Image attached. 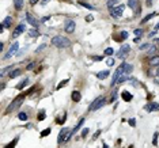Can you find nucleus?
Wrapping results in <instances>:
<instances>
[{
    "instance_id": "3",
    "label": "nucleus",
    "mask_w": 159,
    "mask_h": 148,
    "mask_svg": "<svg viewBox=\"0 0 159 148\" xmlns=\"http://www.w3.org/2000/svg\"><path fill=\"white\" fill-rule=\"evenodd\" d=\"M23 99H25V95H19V97H17L12 102L8 105V107H7V113H10V112H14L17 107H19L20 105H22V102H23Z\"/></svg>"
},
{
    "instance_id": "17",
    "label": "nucleus",
    "mask_w": 159,
    "mask_h": 148,
    "mask_svg": "<svg viewBox=\"0 0 159 148\" xmlns=\"http://www.w3.org/2000/svg\"><path fill=\"white\" fill-rule=\"evenodd\" d=\"M150 65L151 67H159V56H154L150 60Z\"/></svg>"
},
{
    "instance_id": "34",
    "label": "nucleus",
    "mask_w": 159,
    "mask_h": 148,
    "mask_svg": "<svg viewBox=\"0 0 159 148\" xmlns=\"http://www.w3.org/2000/svg\"><path fill=\"white\" fill-rule=\"evenodd\" d=\"M50 133V128H46L44 132H41V137H45V136H48Z\"/></svg>"
},
{
    "instance_id": "18",
    "label": "nucleus",
    "mask_w": 159,
    "mask_h": 148,
    "mask_svg": "<svg viewBox=\"0 0 159 148\" xmlns=\"http://www.w3.org/2000/svg\"><path fill=\"white\" fill-rule=\"evenodd\" d=\"M83 121H84V118H80V120H79V122L76 124V126H75V128H74L72 130H71V133H72V136H74L75 133H76V132H78L79 129H80V126L83 125Z\"/></svg>"
},
{
    "instance_id": "15",
    "label": "nucleus",
    "mask_w": 159,
    "mask_h": 148,
    "mask_svg": "<svg viewBox=\"0 0 159 148\" xmlns=\"http://www.w3.org/2000/svg\"><path fill=\"white\" fill-rule=\"evenodd\" d=\"M109 75H110V73H109V71H101V72H98V73H97V79L103 80V79H106V77H107Z\"/></svg>"
},
{
    "instance_id": "29",
    "label": "nucleus",
    "mask_w": 159,
    "mask_h": 148,
    "mask_svg": "<svg viewBox=\"0 0 159 148\" xmlns=\"http://www.w3.org/2000/svg\"><path fill=\"white\" fill-rule=\"evenodd\" d=\"M18 118H19L20 121H27V114H26L25 112H20V113L18 114Z\"/></svg>"
},
{
    "instance_id": "5",
    "label": "nucleus",
    "mask_w": 159,
    "mask_h": 148,
    "mask_svg": "<svg viewBox=\"0 0 159 148\" xmlns=\"http://www.w3.org/2000/svg\"><path fill=\"white\" fill-rule=\"evenodd\" d=\"M124 67H125V64L122 63L120 67H118L116 71H114V75H113V79H112V86H114L117 82H118V79L124 75Z\"/></svg>"
},
{
    "instance_id": "37",
    "label": "nucleus",
    "mask_w": 159,
    "mask_h": 148,
    "mask_svg": "<svg viewBox=\"0 0 159 148\" xmlns=\"http://www.w3.org/2000/svg\"><path fill=\"white\" fill-rule=\"evenodd\" d=\"M80 4H82L83 7H86V8H89V10H94V7H93V6H90L89 3H84V2H80Z\"/></svg>"
},
{
    "instance_id": "42",
    "label": "nucleus",
    "mask_w": 159,
    "mask_h": 148,
    "mask_svg": "<svg viewBox=\"0 0 159 148\" xmlns=\"http://www.w3.org/2000/svg\"><path fill=\"white\" fill-rule=\"evenodd\" d=\"M128 122H129V125H131V126H136V120H135V118H129Z\"/></svg>"
},
{
    "instance_id": "25",
    "label": "nucleus",
    "mask_w": 159,
    "mask_h": 148,
    "mask_svg": "<svg viewBox=\"0 0 159 148\" xmlns=\"http://www.w3.org/2000/svg\"><path fill=\"white\" fill-rule=\"evenodd\" d=\"M117 94H118V91H117V88H114L113 92H112V97H110V99H109V102H114V101L117 99Z\"/></svg>"
},
{
    "instance_id": "54",
    "label": "nucleus",
    "mask_w": 159,
    "mask_h": 148,
    "mask_svg": "<svg viewBox=\"0 0 159 148\" xmlns=\"http://www.w3.org/2000/svg\"><path fill=\"white\" fill-rule=\"evenodd\" d=\"M155 30H159V22H158V25L155 26Z\"/></svg>"
},
{
    "instance_id": "26",
    "label": "nucleus",
    "mask_w": 159,
    "mask_h": 148,
    "mask_svg": "<svg viewBox=\"0 0 159 148\" xmlns=\"http://www.w3.org/2000/svg\"><path fill=\"white\" fill-rule=\"evenodd\" d=\"M29 35H30V37H33V38H35V37L39 35V31H38L37 29H31V30H30V33H29Z\"/></svg>"
},
{
    "instance_id": "57",
    "label": "nucleus",
    "mask_w": 159,
    "mask_h": 148,
    "mask_svg": "<svg viewBox=\"0 0 159 148\" xmlns=\"http://www.w3.org/2000/svg\"><path fill=\"white\" fill-rule=\"evenodd\" d=\"M147 2H148V4H150V3H151V2H152V0H147Z\"/></svg>"
},
{
    "instance_id": "19",
    "label": "nucleus",
    "mask_w": 159,
    "mask_h": 148,
    "mask_svg": "<svg viewBox=\"0 0 159 148\" xmlns=\"http://www.w3.org/2000/svg\"><path fill=\"white\" fill-rule=\"evenodd\" d=\"M11 25H12V18H11V17H7V18L4 19V22L2 23V26H3L4 29H6V27H10Z\"/></svg>"
},
{
    "instance_id": "39",
    "label": "nucleus",
    "mask_w": 159,
    "mask_h": 148,
    "mask_svg": "<svg viewBox=\"0 0 159 148\" xmlns=\"http://www.w3.org/2000/svg\"><path fill=\"white\" fill-rule=\"evenodd\" d=\"M106 64H107L109 67H112V65H114V60H113L112 57H109V59L106 60Z\"/></svg>"
},
{
    "instance_id": "2",
    "label": "nucleus",
    "mask_w": 159,
    "mask_h": 148,
    "mask_svg": "<svg viewBox=\"0 0 159 148\" xmlns=\"http://www.w3.org/2000/svg\"><path fill=\"white\" fill-rule=\"evenodd\" d=\"M105 103H106V98L105 97H98L97 99H94V102L90 105L89 110L90 112H95V110H98V109H101Z\"/></svg>"
},
{
    "instance_id": "38",
    "label": "nucleus",
    "mask_w": 159,
    "mask_h": 148,
    "mask_svg": "<svg viewBox=\"0 0 159 148\" xmlns=\"http://www.w3.org/2000/svg\"><path fill=\"white\" fill-rule=\"evenodd\" d=\"M113 49L112 48H107V49H105V54H106V56H112V54H113Z\"/></svg>"
},
{
    "instance_id": "4",
    "label": "nucleus",
    "mask_w": 159,
    "mask_h": 148,
    "mask_svg": "<svg viewBox=\"0 0 159 148\" xmlns=\"http://www.w3.org/2000/svg\"><path fill=\"white\" fill-rule=\"evenodd\" d=\"M124 8H125V7H124L122 4L116 6L114 8H110V15H112L113 18H116V19L121 18V17H122V12H124Z\"/></svg>"
},
{
    "instance_id": "50",
    "label": "nucleus",
    "mask_w": 159,
    "mask_h": 148,
    "mask_svg": "<svg viewBox=\"0 0 159 148\" xmlns=\"http://www.w3.org/2000/svg\"><path fill=\"white\" fill-rule=\"evenodd\" d=\"M34 64H35V63H30V64L27 65V69H29V71H30V69H33V68H34Z\"/></svg>"
},
{
    "instance_id": "45",
    "label": "nucleus",
    "mask_w": 159,
    "mask_h": 148,
    "mask_svg": "<svg viewBox=\"0 0 159 148\" xmlns=\"http://www.w3.org/2000/svg\"><path fill=\"white\" fill-rule=\"evenodd\" d=\"M45 46H46L45 44H42V45H39L38 48H37V50H35V53H38V52H41V50H44V49H45Z\"/></svg>"
},
{
    "instance_id": "35",
    "label": "nucleus",
    "mask_w": 159,
    "mask_h": 148,
    "mask_svg": "<svg viewBox=\"0 0 159 148\" xmlns=\"http://www.w3.org/2000/svg\"><path fill=\"white\" fill-rule=\"evenodd\" d=\"M68 83V79H65V80H63V82H60V84L57 86V90H60V88H63V87H64V86Z\"/></svg>"
},
{
    "instance_id": "48",
    "label": "nucleus",
    "mask_w": 159,
    "mask_h": 148,
    "mask_svg": "<svg viewBox=\"0 0 159 148\" xmlns=\"http://www.w3.org/2000/svg\"><path fill=\"white\" fill-rule=\"evenodd\" d=\"M99 135H101V130H97V132H95V133H94V136H93V139L95 140V139H97V137H98Z\"/></svg>"
},
{
    "instance_id": "23",
    "label": "nucleus",
    "mask_w": 159,
    "mask_h": 148,
    "mask_svg": "<svg viewBox=\"0 0 159 148\" xmlns=\"http://www.w3.org/2000/svg\"><path fill=\"white\" fill-rule=\"evenodd\" d=\"M14 6L17 10H22L23 7V0H14Z\"/></svg>"
},
{
    "instance_id": "7",
    "label": "nucleus",
    "mask_w": 159,
    "mask_h": 148,
    "mask_svg": "<svg viewBox=\"0 0 159 148\" xmlns=\"http://www.w3.org/2000/svg\"><path fill=\"white\" fill-rule=\"evenodd\" d=\"M18 49H19V44L18 42H14L11 46H10V49H8V53L4 56V59H10V57H12L15 53L18 52Z\"/></svg>"
},
{
    "instance_id": "49",
    "label": "nucleus",
    "mask_w": 159,
    "mask_h": 148,
    "mask_svg": "<svg viewBox=\"0 0 159 148\" xmlns=\"http://www.w3.org/2000/svg\"><path fill=\"white\" fill-rule=\"evenodd\" d=\"M93 60H95V61H101L102 57H101V56H93Z\"/></svg>"
},
{
    "instance_id": "22",
    "label": "nucleus",
    "mask_w": 159,
    "mask_h": 148,
    "mask_svg": "<svg viewBox=\"0 0 159 148\" xmlns=\"http://www.w3.org/2000/svg\"><path fill=\"white\" fill-rule=\"evenodd\" d=\"M128 83L131 84V86H133V87H140V82L137 80V79H133V77H131V79L128 80Z\"/></svg>"
},
{
    "instance_id": "16",
    "label": "nucleus",
    "mask_w": 159,
    "mask_h": 148,
    "mask_svg": "<svg viewBox=\"0 0 159 148\" xmlns=\"http://www.w3.org/2000/svg\"><path fill=\"white\" fill-rule=\"evenodd\" d=\"M20 73H22V69H20V68L14 69L12 72H10V79H15V77H18Z\"/></svg>"
},
{
    "instance_id": "14",
    "label": "nucleus",
    "mask_w": 159,
    "mask_h": 148,
    "mask_svg": "<svg viewBox=\"0 0 159 148\" xmlns=\"http://www.w3.org/2000/svg\"><path fill=\"white\" fill-rule=\"evenodd\" d=\"M122 99L125 101V102H131L132 101V98H133V95L131 94V92H128V91H122Z\"/></svg>"
},
{
    "instance_id": "40",
    "label": "nucleus",
    "mask_w": 159,
    "mask_h": 148,
    "mask_svg": "<svg viewBox=\"0 0 159 148\" xmlns=\"http://www.w3.org/2000/svg\"><path fill=\"white\" fill-rule=\"evenodd\" d=\"M11 69H12V67H7V68H4L3 71H2V76H4V75H6L7 72H10Z\"/></svg>"
},
{
    "instance_id": "33",
    "label": "nucleus",
    "mask_w": 159,
    "mask_h": 148,
    "mask_svg": "<svg viewBox=\"0 0 159 148\" xmlns=\"http://www.w3.org/2000/svg\"><path fill=\"white\" fill-rule=\"evenodd\" d=\"M155 52H156V46H155V45H151V46H150V49H148V54L151 56V54H154Z\"/></svg>"
},
{
    "instance_id": "58",
    "label": "nucleus",
    "mask_w": 159,
    "mask_h": 148,
    "mask_svg": "<svg viewBox=\"0 0 159 148\" xmlns=\"http://www.w3.org/2000/svg\"><path fill=\"white\" fill-rule=\"evenodd\" d=\"M42 2H48V0H42Z\"/></svg>"
},
{
    "instance_id": "28",
    "label": "nucleus",
    "mask_w": 159,
    "mask_h": 148,
    "mask_svg": "<svg viewBox=\"0 0 159 148\" xmlns=\"http://www.w3.org/2000/svg\"><path fill=\"white\" fill-rule=\"evenodd\" d=\"M131 79V77H129V73H124L121 77H120V79H118V83H124L125 80H129Z\"/></svg>"
},
{
    "instance_id": "9",
    "label": "nucleus",
    "mask_w": 159,
    "mask_h": 148,
    "mask_svg": "<svg viewBox=\"0 0 159 148\" xmlns=\"http://www.w3.org/2000/svg\"><path fill=\"white\" fill-rule=\"evenodd\" d=\"M69 132H71V130H69L68 128H63V129L60 130V133H59V137H57V143H59V144H61L63 141H64L65 136L69 133Z\"/></svg>"
},
{
    "instance_id": "31",
    "label": "nucleus",
    "mask_w": 159,
    "mask_h": 148,
    "mask_svg": "<svg viewBox=\"0 0 159 148\" xmlns=\"http://www.w3.org/2000/svg\"><path fill=\"white\" fill-rule=\"evenodd\" d=\"M27 83H29V79H25V80H23L22 83H19V84L17 86V88H18V90H22V88H25Z\"/></svg>"
},
{
    "instance_id": "43",
    "label": "nucleus",
    "mask_w": 159,
    "mask_h": 148,
    "mask_svg": "<svg viewBox=\"0 0 159 148\" xmlns=\"http://www.w3.org/2000/svg\"><path fill=\"white\" fill-rule=\"evenodd\" d=\"M152 144L156 147L158 145V133H154V140H152Z\"/></svg>"
},
{
    "instance_id": "6",
    "label": "nucleus",
    "mask_w": 159,
    "mask_h": 148,
    "mask_svg": "<svg viewBox=\"0 0 159 148\" xmlns=\"http://www.w3.org/2000/svg\"><path fill=\"white\" fill-rule=\"evenodd\" d=\"M131 52V46L129 45H122L121 48H120V50H118V53H117V56H118V59H121V60H124L126 56H128V53Z\"/></svg>"
},
{
    "instance_id": "56",
    "label": "nucleus",
    "mask_w": 159,
    "mask_h": 148,
    "mask_svg": "<svg viewBox=\"0 0 159 148\" xmlns=\"http://www.w3.org/2000/svg\"><path fill=\"white\" fill-rule=\"evenodd\" d=\"M156 75H158V76H159V68H158V71H156Z\"/></svg>"
},
{
    "instance_id": "30",
    "label": "nucleus",
    "mask_w": 159,
    "mask_h": 148,
    "mask_svg": "<svg viewBox=\"0 0 159 148\" xmlns=\"http://www.w3.org/2000/svg\"><path fill=\"white\" fill-rule=\"evenodd\" d=\"M116 4H118V0H107V7L109 8H114Z\"/></svg>"
},
{
    "instance_id": "46",
    "label": "nucleus",
    "mask_w": 159,
    "mask_h": 148,
    "mask_svg": "<svg viewBox=\"0 0 159 148\" xmlns=\"http://www.w3.org/2000/svg\"><path fill=\"white\" fill-rule=\"evenodd\" d=\"M150 46H151V44H144V45L140 46V50H143V49H150Z\"/></svg>"
},
{
    "instance_id": "53",
    "label": "nucleus",
    "mask_w": 159,
    "mask_h": 148,
    "mask_svg": "<svg viewBox=\"0 0 159 148\" xmlns=\"http://www.w3.org/2000/svg\"><path fill=\"white\" fill-rule=\"evenodd\" d=\"M155 34H156V31H152V33H150V34H148V37H150V38H151V37H154V35H155Z\"/></svg>"
},
{
    "instance_id": "41",
    "label": "nucleus",
    "mask_w": 159,
    "mask_h": 148,
    "mask_svg": "<svg viewBox=\"0 0 159 148\" xmlns=\"http://www.w3.org/2000/svg\"><path fill=\"white\" fill-rule=\"evenodd\" d=\"M89 128H83V130H82V137H86L87 135H89Z\"/></svg>"
},
{
    "instance_id": "8",
    "label": "nucleus",
    "mask_w": 159,
    "mask_h": 148,
    "mask_svg": "<svg viewBox=\"0 0 159 148\" xmlns=\"http://www.w3.org/2000/svg\"><path fill=\"white\" fill-rule=\"evenodd\" d=\"M75 27H76L75 22H74L72 19H67V22H65V31H67L68 34H71V33L75 31Z\"/></svg>"
},
{
    "instance_id": "12",
    "label": "nucleus",
    "mask_w": 159,
    "mask_h": 148,
    "mask_svg": "<svg viewBox=\"0 0 159 148\" xmlns=\"http://www.w3.org/2000/svg\"><path fill=\"white\" fill-rule=\"evenodd\" d=\"M128 6L135 11V14H139V0H128Z\"/></svg>"
},
{
    "instance_id": "13",
    "label": "nucleus",
    "mask_w": 159,
    "mask_h": 148,
    "mask_svg": "<svg viewBox=\"0 0 159 148\" xmlns=\"http://www.w3.org/2000/svg\"><path fill=\"white\" fill-rule=\"evenodd\" d=\"M146 110H147V112H159V103L152 102V103L146 105Z\"/></svg>"
},
{
    "instance_id": "21",
    "label": "nucleus",
    "mask_w": 159,
    "mask_h": 148,
    "mask_svg": "<svg viewBox=\"0 0 159 148\" xmlns=\"http://www.w3.org/2000/svg\"><path fill=\"white\" fill-rule=\"evenodd\" d=\"M124 64H125V67H124V73H129L131 75V72L133 71L132 64H128V63H124Z\"/></svg>"
},
{
    "instance_id": "36",
    "label": "nucleus",
    "mask_w": 159,
    "mask_h": 148,
    "mask_svg": "<svg viewBox=\"0 0 159 148\" xmlns=\"http://www.w3.org/2000/svg\"><path fill=\"white\" fill-rule=\"evenodd\" d=\"M120 35H121V40H126V38H128V31H125V30H122Z\"/></svg>"
},
{
    "instance_id": "32",
    "label": "nucleus",
    "mask_w": 159,
    "mask_h": 148,
    "mask_svg": "<svg viewBox=\"0 0 159 148\" xmlns=\"http://www.w3.org/2000/svg\"><path fill=\"white\" fill-rule=\"evenodd\" d=\"M154 17H155V12H152V14H148V15H147V17H146L144 19H143L141 22H143V23H146V22H148V20H150L151 18H154Z\"/></svg>"
},
{
    "instance_id": "51",
    "label": "nucleus",
    "mask_w": 159,
    "mask_h": 148,
    "mask_svg": "<svg viewBox=\"0 0 159 148\" xmlns=\"http://www.w3.org/2000/svg\"><path fill=\"white\" fill-rule=\"evenodd\" d=\"M29 2H30V4H31V6H34V4H37V3H38V0H29Z\"/></svg>"
},
{
    "instance_id": "1",
    "label": "nucleus",
    "mask_w": 159,
    "mask_h": 148,
    "mask_svg": "<svg viewBox=\"0 0 159 148\" xmlns=\"http://www.w3.org/2000/svg\"><path fill=\"white\" fill-rule=\"evenodd\" d=\"M52 45L56 46V48H60V49H64V48H68L71 45V41L68 38L63 37V35H56L52 38Z\"/></svg>"
},
{
    "instance_id": "24",
    "label": "nucleus",
    "mask_w": 159,
    "mask_h": 148,
    "mask_svg": "<svg viewBox=\"0 0 159 148\" xmlns=\"http://www.w3.org/2000/svg\"><path fill=\"white\" fill-rule=\"evenodd\" d=\"M18 140H19V137H15L10 144H7V145H6V148H15V145H17V143H18Z\"/></svg>"
},
{
    "instance_id": "55",
    "label": "nucleus",
    "mask_w": 159,
    "mask_h": 148,
    "mask_svg": "<svg viewBox=\"0 0 159 148\" xmlns=\"http://www.w3.org/2000/svg\"><path fill=\"white\" fill-rule=\"evenodd\" d=\"M103 148H109V147H107L106 144H103Z\"/></svg>"
},
{
    "instance_id": "10",
    "label": "nucleus",
    "mask_w": 159,
    "mask_h": 148,
    "mask_svg": "<svg viewBox=\"0 0 159 148\" xmlns=\"http://www.w3.org/2000/svg\"><path fill=\"white\" fill-rule=\"evenodd\" d=\"M26 19H27V22H29V23H30V25L33 26L34 29H37V27L39 26V22H38V20H37V19L33 17V15H31V14H29V12L26 14Z\"/></svg>"
},
{
    "instance_id": "11",
    "label": "nucleus",
    "mask_w": 159,
    "mask_h": 148,
    "mask_svg": "<svg viewBox=\"0 0 159 148\" xmlns=\"http://www.w3.org/2000/svg\"><path fill=\"white\" fill-rule=\"evenodd\" d=\"M23 31H25V25H23V23H20V25H18L17 27H15L14 33H12V37H14V38H18Z\"/></svg>"
},
{
    "instance_id": "52",
    "label": "nucleus",
    "mask_w": 159,
    "mask_h": 148,
    "mask_svg": "<svg viewBox=\"0 0 159 148\" xmlns=\"http://www.w3.org/2000/svg\"><path fill=\"white\" fill-rule=\"evenodd\" d=\"M48 19H49V17H44V18L41 19V22H42V23H45V22H46Z\"/></svg>"
},
{
    "instance_id": "27",
    "label": "nucleus",
    "mask_w": 159,
    "mask_h": 148,
    "mask_svg": "<svg viewBox=\"0 0 159 148\" xmlns=\"http://www.w3.org/2000/svg\"><path fill=\"white\" fill-rule=\"evenodd\" d=\"M45 117H46V112H45V110H41V112L38 113V118H37V120H38V121H44Z\"/></svg>"
},
{
    "instance_id": "20",
    "label": "nucleus",
    "mask_w": 159,
    "mask_h": 148,
    "mask_svg": "<svg viewBox=\"0 0 159 148\" xmlns=\"http://www.w3.org/2000/svg\"><path fill=\"white\" fill-rule=\"evenodd\" d=\"M80 99H82L80 92H79V91H74L72 92V101H74V102H79Z\"/></svg>"
},
{
    "instance_id": "44",
    "label": "nucleus",
    "mask_w": 159,
    "mask_h": 148,
    "mask_svg": "<svg viewBox=\"0 0 159 148\" xmlns=\"http://www.w3.org/2000/svg\"><path fill=\"white\" fill-rule=\"evenodd\" d=\"M141 34H143V30L141 29H136V30H135V35H137V37L140 35L141 37Z\"/></svg>"
},
{
    "instance_id": "47",
    "label": "nucleus",
    "mask_w": 159,
    "mask_h": 148,
    "mask_svg": "<svg viewBox=\"0 0 159 148\" xmlns=\"http://www.w3.org/2000/svg\"><path fill=\"white\" fill-rule=\"evenodd\" d=\"M93 19H94L93 15H87V17H86V20H87V22H93Z\"/></svg>"
}]
</instances>
